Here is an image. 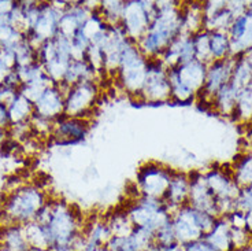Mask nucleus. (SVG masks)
I'll list each match as a JSON object with an SVG mask.
<instances>
[{"instance_id":"9d476101","label":"nucleus","mask_w":252,"mask_h":251,"mask_svg":"<svg viewBox=\"0 0 252 251\" xmlns=\"http://www.w3.org/2000/svg\"><path fill=\"white\" fill-rule=\"evenodd\" d=\"M234 62H236V58L229 57L226 59H220V61H213V62H210L207 65V73H206L204 85H203L202 92L199 95L203 94V98L207 99L208 103H211L214 95L223 85L230 82Z\"/></svg>"},{"instance_id":"4be33fe9","label":"nucleus","mask_w":252,"mask_h":251,"mask_svg":"<svg viewBox=\"0 0 252 251\" xmlns=\"http://www.w3.org/2000/svg\"><path fill=\"white\" fill-rule=\"evenodd\" d=\"M0 243L11 251H29L24 225H11L0 228Z\"/></svg>"},{"instance_id":"5701e85b","label":"nucleus","mask_w":252,"mask_h":251,"mask_svg":"<svg viewBox=\"0 0 252 251\" xmlns=\"http://www.w3.org/2000/svg\"><path fill=\"white\" fill-rule=\"evenodd\" d=\"M237 95L239 92L230 84H226L214 95L211 103H214L217 111L222 115H233L237 103Z\"/></svg>"},{"instance_id":"e433bc0d","label":"nucleus","mask_w":252,"mask_h":251,"mask_svg":"<svg viewBox=\"0 0 252 251\" xmlns=\"http://www.w3.org/2000/svg\"><path fill=\"white\" fill-rule=\"evenodd\" d=\"M247 139L252 143V122H250L248 128H247Z\"/></svg>"},{"instance_id":"393cba45","label":"nucleus","mask_w":252,"mask_h":251,"mask_svg":"<svg viewBox=\"0 0 252 251\" xmlns=\"http://www.w3.org/2000/svg\"><path fill=\"white\" fill-rule=\"evenodd\" d=\"M232 117L240 122H252V81L237 95V103Z\"/></svg>"},{"instance_id":"aec40b11","label":"nucleus","mask_w":252,"mask_h":251,"mask_svg":"<svg viewBox=\"0 0 252 251\" xmlns=\"http://www.w3.org/2000/svg\"><path fill=\"white\" fill-rule=\"evenodd\" d=\"M230 233H232V226L226 220V217H220L215 221L213 229L207 235H204L203 239L215 251H233Z\"/></svg>"},{"instance_id":"c9c22d12","label":"nucleus","mask_w":252,"mask_h":251,"mask_svg":"<svg viewBox=\"0 0 252 251\" xmlns=\"http://www.w3.org/2000/svg\"><path fill=\"white\" fill-rule=\"evenodd\" d=\"M84 251H110V250H108L107 247L104 246V247H87Z\"/></svg>"},{"instance_id":"cd10ccee","label":"nucleus","mask_w":252,"mask_h":251,"mask_svg":"<svg viewBox=\"0 0 252 251\" xmlns=\"http://www.w3.org/2000/svg\"><path fill=\"white\" fill-rule=\"evenodd\" d=\"M232 173L240 188L252 184V152H247L236 159Z\"/></svg>"},{"instance_id":"6ab92c4d","label":"nucleus","mask_w":252,"mask_h":251,"mask_svg":"<svg viewBox=\"0 0 252 251\" xmlns=\"http://www.w3.org/2000/svg\"><path fill=\"white\" fill-rule=\"evenodd\" d=\"M189 198V175L184 172H174L169 188L163 196V203L169 213L173 215L180 207L188 205Z\"/></svg>"},{"instance_id":"4c0bfd02","label":"nucleus","mask_w":252,"mask_h":251,"mask_svg":"<svg viewBox=\"0 0 252 251\" xmlns=\"http://www.w3.org/2000/svg\"><path fill=\"white\" fill-rule=\"evenodd\" d=\"M6 138H7L6 129L0 128V143H4V140H6Z\"/></svg>"},{"instance_id":"1a4fd4ad","label":"nucleus","mask_w":252,"mask_h":251,"mask_svg":"<svg viewBox=\"0 0 252 251\" xmlns=\"http://www.w3.org/2000/svg\"><path fill=\"white\" fill-rule=\"evenodd\" d=\"M99 82L94 80L81 81L71 85L64 92V115L88 118L87 114L94 110V105L99 99Z\"/></svg>"},{"instance_id":"39448f33","label":"nucleus","mask_w":252,"mask_h":251,"mask_svg":"<svg viewBox=\"0 0 252 251\" xmlns=\"http://www.w3.org/2000/svg\"><path fill=\"white\" fill-rule=\"evenodd\" d=\"M126 212L133 225L145 228L152 233L171 221V214L163 201L150 196H139L126 207Z\"/></svg>"},{"instance_id":"20e7f679","label":"nucleus","mask_w":252,"mask_h":251,"mask_svg":"<svg viewBox=\"0 0 252 251\" xmlns=\"http://www.w3.org/2000/svg\"><path fill=\"white\" fill-rule=\"evenodd\" d=\"M148 59L140 52L137 44L132 40H127L121 54V63L115 74V80L126 94L133 96L134 99L144 87Z\"/></svg>"},{"instance_id":"f257e3e1","label":"nucleus","mask_w":252,"mask_h":251,"mask_svg":"<svg viewBox=\"0 0 252 251\" xmlns=\"http://www.w3.org/2000/svg\"><path fill=\"white\" fill-rule=\"evenodd\" d=\"M157 17L147 29L144 36L136 43L140 52L147 59H158L169 44L183 35L180 1H157Z\"/></svg>"},{"instance_id":"0eeeda50","label":"nucleus","mask_w":252,"mask_h":251,"mask_svg":"<svg viewBox=\"0 0 252 251\" xmlns=\"http://www.w3.org/2000/svg\"><path fill=\"white\" fill-rule=\"evenodd\" d=\"M176 170L163 163L148 161L144 162L136 173V187L141 196L163 199L166 191Z\"/></svg>"},{"instance_id":"72a5a7b5","label":"nucleus","mask_w":252,"mask_h":251,"mask_svg":"<svg viewBox=\"0 0 252 251\" xmlns=\"http://www.w3.org/2000/svg\"><path fill=\"white\" fill-rule=\"evenodd\" d=\"M159 251H184V247L180 243H173L170 246H166V247H158Z\"/></svg>"},{"instance_id":"c756f323","label":"nucleus","mask_w":252,"mask_h":251,"mask_svg":"<svg viewBox=\"0 0 252 251\" xmlns=\"http://www.w3.org/2000/svg\"><path fill=\"white\" fill-rule=\"evenodd\" d=\"M176 242V233H174L171 221H169L166 225L159 228L157 232L154 233V243L158 247H166V246H170Z\"/></svg>"},{"instance_id":"f03ea898","label":"nucleus","mask_w":252,"mask_h":251,"mask_svg":"<svg viewBox=\"0 0 252 251\" xmlns=\"http://www.w3.org/2000/svg\"><path fill=\"white\" fill-rule=\"evenodd\" d=\"M47 198L37 185H26L8 195L0 213V228L26 225L34 220L37 212L44 206Z\"/></svg>"},{"instance_id":"bb28decb","label":"nucleus","mask_w":252,"mask_h":251,"mask_svg":"<svg viewBox=\"0 0 252 251\" xmlns=\"http://www.w3.org/2000/svg\"><path fill=\"white\" fill-rule=\"evenodd\" d=\"M124 7H125V1L122 0H103L99 3L97 13L100 14L106 25L117 26L121 24Z\"/></svg>"},{"instance_id":"412c9836","label":"nucleus","mask_w":252,"mask_h":251,"mask_svg":"<svg viewBox=\"0 0 252 251\" xmlns=\"http://www.w3.org/2000/svg\"><path fill=\"white\" fill-rule=\"evenodd\" d=\"M84 236L87 240V247H104L107 246L113 233L104 218H94L89 224H85Z\"/></svg>"},{"instance_id":"58836bf2","label":"nucleus","mask_w":252,"mask_h":251,"mask_svg":"<svg viewBox=\"0 0 252 251\" xmlns=\"http://www.w3.org/2000/svg\"><path fill=\"white\" fill-rule=\"evenodd\" d=\"M29 251H51L50 249H36V247H31Z\"/></svg>"},{"instance_id":"f8f14e48","label":"nucleus","mask_w":252,"mask_h":251,"mask_svg":"<svg viewBox=\"0 0 252 251\" xmlns=\"http://www.w3.org/2000/svg\"><path fill=\"white\" fill-rule=\"evenodd\" d=\"M203 175L208 189L214 195L215 199H237L241 188L234 181L232 169L227 170L225 168L215 166Z\"/></svg>"},{"instance_id":"2eb2a0df","label":"nucleus","mask_w":252,"mask_h":251,"mask_svg":"<svg viewBox=\"0 0 252 251\" xmlns=\"http://www.w3.org/2000/svg\"><path fill=\"white\" fill-rule=\"evenodd\" d=\"M91 128V119L78 117H62L54 121L52 135L59 140V143H77L87 138Z\"/></svg>"},{"instance_id":"2f4dec72","label":"nucleus","mask_w":252,"mask_h":251,"mask_svg":"<svg viewBox=\"0 0 252 251\" xmlns=\"http://www.w3.org/2000/svg\"><path fill=\"white\" fill-rule=\"evenodd\" d=\"M183 247L184 251H215L204 239H199V240H195V242H190V243L183 246Z\"/></svg>"},{"instance_id":"ddd939ff","label":"nucleus","mask_w":252,"mask_h":251,"mask_svg":"<svg viewBox=\"0 0 252 251\" xmlns=\"http://www.w3.org/2000/svg\"><path fill=\"white\" fill-rule=\"evenodd\" d=\"M171 224L174 228L177 243H180L181 246L203 239L204 236L202 229L196 222L195 209L189 205L180 207L176 213L171 215Z\"/></svg>"},{"instance_id":"423d86ee","label":"nucleus","mask_w":252,"mask_h":251,"mask_svg":"<svg viewBox=\"0 0 252 251\" xmlns=\"http://www.w3.org/2000/svg\"><path fill=\"white\" fill-rule=\"evenodd\" d=\"M157 11V1L127 0L125 1L120 26L129 40L137 43L155 19Z\"/></svg>"},{"instance_id":"dca6fc26","label":"nucleus","mask_w":252,"mask_h":251,"mask_svg":"<svg viewBox=\"0 0 252 251\" xmlns=\"http://www.w3.org/2000/svg\"><path fill=\"white\" fill-rule=\"evenodd\" d=\"M154 245L151 231L134 226L127 236H111L106 247L110 251H148Z\"/></svg>"},{"instance_id":"c85d7f7f","label":"nucleus","mask_w":252,"mask_h":251,"mask_svg":"<svg viewBox=\"0 0 252 251\" xmlns=\"http://www.w3.org/2000/svg\"><path fill=\"white\" fill-rule=\"evenodd\" d=\"M192 37H193V45H195L196 59L203 63H207V65L213 62L211 52H210V32L203 29L193 35Z\"/></svg>"},{"instance_id":"473e14b6","label":"nucleus","mask_w":252,"mask_h":251,"mask_svg":"<svg viewBox=\"0 0 252 251\" xmlns=\"http://www.w3.org/2000/svg\"><path fill=\"white\" fill-rule=\"evenodd\" d=\"M11 126V119H10V113L6 103H0V128L6 129Z\"/></svg>"},{"instance_id":"6e6552de","label":"nucleus","mask_w":252,"mask_h":251,"mask_svg":"<svg viewBox=\"0 0 252 251\" xmlns=\"http://www.w3.org/2000/svg\"><path fill=\"white\" fill-rule=\"evenodd\" d=\"M170 99L171 91L167 69L159 59H148L144 87L136 98V101L147 105H158L167 103Z\"/></svg>"},{"instance_id":"7c9ffc66","label":"nucleus","mask_w":252,"mask_h":251,"mask_svg":"<svg viewBox=\"0 0 252 251\" xmlns=\"http://www.w3.org/2000/svg\"><path fill=\"white\" fill-rule=\"evenodd\" d=\"M232 246L233 250H243L251 245L252 236L247 229H239V228H232Z\"/></svg>"},{"instance_id":"a211bd4d","label":"nucleus","mask_w":252,"mask_h":251,"mask_svg":"<svg viewBox=\"0 0 252 251\" xmlns=\"http://www.w3.org/2000/svg\"><path fill=\"white\" fill-rule=\"evenodd\" d=\"M94 10L87 4V1H70L69 7L62 13L59 19V33L71 37L88 18L92 15Z\"/></svg>"},{"instance_id":"a878e982","label":"nucleus","mask_w":252,"mask_h":251,"mask_svg":"<svg viewBox=\"0 0 252 251\" xmlns=\"http://www.w3.org/2000/svg\"><path fill=\"white\" fill-rule=\"evenodd\" d=\"M230 43L227 32H210V52L213 61H220L230 57Z\"/></svg>"},{"instance_id":"4468645a","label":"nucleus","mask_w":252,"mask_h":251,"mask_svg":"<svg viewBox=\"0 0 252 251\" xmlns=\"http://www.w3.org/2000/svg\"><path fill=\"white\" fill-rule=\"evenodd\" d=\"M188 205L196 210L206 212V213L218 217L217 212V203H215V196L211 194L208 189L204 175L203 173H190L189 175V198Z\"/></svg>"},{"instance_id":"f704fd0d","label":"nucleus","mask_w":252,"mask_h":251,"mask_svg":"<svg viewBox=\"0 0 252 251\" xmlns=\"http://www.w3.org/2000/svg\"><path fill=\"white\" fill-rule=\"evenodd\" d=\"M51 251H74L71 245H55L50 249Z\"/></svg>"},{"instance_id":"b1692460","label":"nucleus","mask_w":252,"mask_h":251,"mask_svg":"<svg viewBox=\"0 0 252 251\" xmlns=\"http://www.w3.org/2000/svg\"><path fill=\"white\" fill-rule=\"evenodd\" d=\"M104 220L107 222L110 231L113 233V236H127L132 232L134 225L127 215L126 209L124 210H114L111 213L104 217Z\"/></svg>"},{"instance_id":"9b49d317","label":"nucleus","mask_w":252,"mask_h":251,"mask_svg":"<svg viewBox=\"0 0 252 251\" xmlns=\"http://www.w3.org/2000/svg\"><path fill=\"white\" fill-rule=\"evenodd\" d=\"M206 73H207V63H203L197 59L181 63L176 68L167 70L169 80L183 84L184 87H187L190 92L196 95V98L202 92L204 80H206Z\"/></svg>"},{"instance_id":"7ed1b4c3","label":"nucleus","mask_w":252,"mask_h":251,"mask_svg":"<svg viewBox=\"0 0 252 251\" xmlns=\"http://www.w3.org/2000/svg\"><path fill=\"white\" fill-rule=\"evenodd\" d=\"M44 226L50 235L52 246H73L74 240L84 232L85 224L81 222L78 212L73 205L61 199H51L50 218Z\"/></svg>"},{"instance_id":"f3484780","label":"nucleus","mask_w":252,"mask_h":251,"mask_svg":"<svg viewBox=\"0 0 252 251\" xmlns=\"http://www.w3.org/2000/svg\"><path fill=\"white\" fill-rule=\"evenodd\" d=\"M34 114L43 118L55 121L64 114V94L58 84H52L33 103Z\"/></svg>"}]
</instances>
